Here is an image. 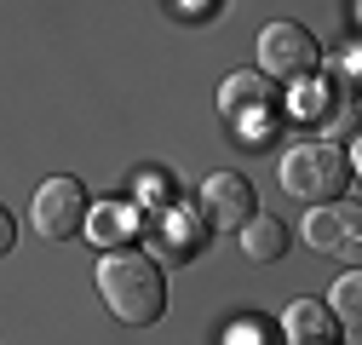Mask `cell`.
I'll use <instances>...</instances> for the list:
<instances>
[{"mask_svg": "<svg viewBox=\"0 0 362 345\" xmlns=\"http://www.w3.org/2000/svg\"><path fill=\"white\" fill-rule=\"evenodd\" d=\"M98 299L110 305L115 322H132V328L156 322L161 305H167L161 259L156 253H139V247H110L98 259Z\"/></svg>", "mask_w": 362, "mask_h": 345, "instance_id": "6da1fadb", "label": "cell"}, {"mask_svg": "<svg viewBox=\"0 0 362 345\" xmlns=\"http://www.w3.org/2000/svg\"><path fill=\"white\" fill-rule=\"evenodd\" d=\"M276 179L288 196L299 201H334L345 185H351V156L334 144V139H299L282 150V167H276Z\"/></svg>", "mask_w": 362, "mask_h": 345, "instance_id": "7a4b0ae2", "label": "cell"}, {"mask_svg": "<svg viewBox=\"0 0 362 345\" xmlns=\"http://www.w3.org/2000/svg\"><path fill=\"white\" fill-rule=\"evenodd\" d=\"M218 115L230 121V133H242L247 144H264L282 121V93L276 81H264L259 69H236L218 81Z\"/></svg>", "mask_w": 362, "mask_h": 345, "instance_id": "3957f363", "label": "cell"}, {"mask_svg": "<svg viewBox=\"0 0 362 345\" xmlns=\"http://www.w3.org/2000/svg\"><path fill=\"white\" fill-rule=\"evenodd\" d=\"M259 69L264 81H282V86H299L322 69V47L305 23H270L259 35Z\"/></svg>", "mask_w": 362, "mask_h": 345, "instance_id": "277c9868", "label": "cell"}, {"mask_svg": "<svg viewBox=\"0 0 362 345\" xmlns=\"http://www.w3.org/2000/svg\"><path fill=\"white\" fill-rule=\"evenodd\" d=\"M29 219H35L40 236H52V242L75 236V230L86 225V185H81V179H64V172L47 179V185L35 190V213H29Z\"/></svg>", "mask_w": 362, "mask_h": 345, "instance_id": "5b68a950", "label": "cell"}, {"mask_svg": "<svg viewBox=\"0 0 362 345\" xmlns=\"http://www.w3.org/2000/svg\"><path fill=\"white\" fill-rule=\"evenodd\" d=\"M305 242L316 253H339V259H362V213L351 201H316L305 219Z\"/></svg>", "mask_w": 362, "mask_h": 345, "instance_id": "8992f818", "label": "cell"}, {"mask_svg": "<svg viewBox=\"0 0 362 345\" xmlns=\"http://www.w3.org/2000/svg\"><path fill=\"white\" fill-rule=\"evenodd\" d=\"M253 213H259V201H253V185L242 179V172H213V179L202 185V219H207V230H242Z\"/></svg>", "mask_w": 362, "mask_h": 345, "instance_id": "52a82bcc", "label": "cell"}, {"mask_svg": "<svg viewBox=\"0 0 362 345\" xmlns=\"http://www.w3.org/2000/svg\"><path fill=\"white\" fill-rule=\"evenodd\" d=\"M150 242H156V259H190V253H202V242H207V219L196 207H185V201H167L161 213H150Z\"/></svg>", "mask_w": 362, "mask_h": 345, "instance_id": "ba28073f", "label": "cell"}, {"mask_svg": "<svg viewBox=\"0 0 362 345\" xmlns=\"http://www.w3.org/2000/svg\"><path fill=\"white\" fill-rule=\"evenodd\" d=\"M282 345H334V317L316 299H299L282 317Z\"/></svg>", "mask_w": 362, "mask_h": 345, "instance_id": "9c48e42d", "label": "cell"}, {"mask_svg": "<svg viewBox=\"0 0 362 345\" xmlns=\"http://www.w3.org/2000/svg\"><path fill=\"white\" fill-rule=\"evenodd\" d=\"M299 110H305L310 121H322L328 133H351V127H356V93H351V81L328 86V93H310Z\"/></svg>", "mask_w": 362, "mask_h": 345, "instance_id": "30bf717a", "label": "cell"}, {"mask_svg": "<svg viewBox=\"0 0 362 345\" xmlns=\"http://www.w3.org/2000/svg\"><path fill=\"white\" fill-rule=\"evenodd\" d=\"M242 253L253 259V265L282 259V253H288V230H282V219H264V213H253V219L242 225Z\"/></svg>", "mask_w": 362, "mask_h": 345, "instance_id": "8fae6325", "label": "cell"}, {"mask_svg": "<svg viewBox=\"0 0 362 345\" xmlns=\"http://www.w3.org/2000/svg\"><path fill=\"white\" fill-rule=\"evenodd\" d=\"M132 225H139V213H132V207H98V219H86L81 230H93L98 242H127Z\"/></svg>", "mask_w": 362, "mask_h": 345, "instance_id": "7c38bea8", "label": "cell"}, {"mask_svg": "<svg viewBox=\"0 0 362 345\" xmlns=\"http://www.w3.org/2000/svg\"><path fill=\"white\" fill-rule=\"evenodd\" d=\"M356 293H362V276H356V271H351V276H339V282H334V311H328V317H334V322H345L351 334H356Z\"/></svg>", "mask_w": 362, "mask_h": 345, "instance_id": "4fadbf2b", "label": "cell"}, {"mask_svg": "<svg viewBox=\"0 0 362 345\" xmlns=\"http://www.w3.org/2000/svg\"><path fill=\"white\" fill-rule=\"evenodd\" d=\"M167 6H173V12H190V18H202V12L213 6V0H167Z\"/></svg>", "mask_w": 362, "mask_h": 345, "instance_id": "5bb4252c", "label": "cell"}, {"mask_svg": "<svg viewBox=\"0 0 362 345\" xmlns=\"http://www.w3.org/2000/svg\"><path fill=\"white\" fill-rule=\"evenodd\" d=\"M12 236H18V230H12V213H6V207H0V253H6V247H12Z\"/></svg>", "mask_w": 362, "mask_h": 345, "instance_id": "9a60e30c", "label": "cell"}]
</instances>
